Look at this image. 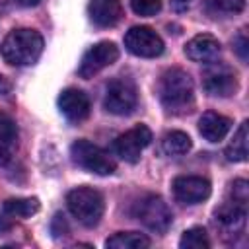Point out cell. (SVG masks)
Listing matches in <instances>:
<instances>
[{"label":"cell","mask_w":249,"mask_h":249,"mask_svg":"<svg viewBox=\"0 0 249 249\" xmlns=\"http://www.w3.org/2000/svg\"><path fill=\"white\" fill-rule=\"evenodd\" d=\"M88 14L97 27H113L123 18V4L121 0H89Z\"/></svg>","instance_id":"2e32d148"},{"label":"cell","mask_w":249,"mask_h":249,"mask_svg":"<svg viewBox=\"0 0 249 249\" xmlns=\"http://www.w3.org/2000/svg\"><path fill=\"white\" fill-rule=\"evenodd\" d=\"M12 2L18 6H23V8H31V6H37L41 0H12Z\"/></svg>","instance_id":"f546056e"},{"label":"cell","mask_w":249,"mask_h":249,"mask_svg":"<svg viewBox=\"0 0 249 249\" xmlns=\"http://www.w3.org/2000/svg\"><path fill=\"white\" fill-rule=\"evenodd\" d=\"M204 89L214 97H230L237 91V76L230 66L210 62L204 72Z\"/></svg>","instance_id":"7c38bea8"},{"label":"cell","mask_w":249,"mask_h":249,"mask_svg":"<svg viewBox=\"0 0 249 249\" xmlns=\"http://www.w3.org/2000/svg\"><path fill=\"white\" fill-rule=\"evenodd\" d=\"M150 142H152V130L146 124H136L130 130H126L124 134L117 136L113 148L121 160L128 161V163H136L140 160L142 150L146 146H150Z\"/></svg>","instance_id":"30bf717a"},{"label":"cell","mask_w":249,"mask_h":249,"mask_svg":"<svg viewBox=\"0 0 249 249\" xmlns=\"http://www.w3.org/2000/svg\"><path fill=\"white\" fill-rule=\"evenodd\" d=\"M10 91H12V82H10L6 76H2V74H0V97L8 95Z\"/></svg>","instance_id":"f1b7e54d"},{"label":"cell","mask_w":249,"mask_h":249,"mask_svg":"<svg viewBox=\"0 0 249 249\" xmlns=\"http://www.w3.org/2000/svg\"><path fill=\"white\" fill-rule=\"evenodd\" d=\"M124 47L130 54L142 58H156L163 53V39L148 25H134L124 33Z\"/></svg>","instance_id":"52a82bcc"},{"label":"cell","mask_w":249,"mask_h":249,"mask_svg":"<svg viewBox=\"0 0 249 249\" xmlns=\"http://www.w3.org/2000/svg\"><path fill=\"white\" fill-rule=\"evenodd\" d=\"M220 41L214 35L208 33H200L195 35L187 45H185V54L187 58H191L193 62H200V64H210L214 60H218L220 56Z\"/></svg>","instance_id":"9a60e30c"},{"label":"cell","mask_w":249,"mask_h":249,"mask_svg":"<svg viewBox=\"0 0 249 249\" xmlns=\"http://www.w3.org/2000/svg\"><path fill=\"white\" fill-rule=\"evenodd\" d=\"M202 2H204L206 12L216 18L237 16L245 10V0H202Z\"/></svg>","instance_id":"7402d4cb"},{"label":"cell","mask_w":249,"mask_h":249,"mask_svg":"<svg viewBox=\"0 0 249 249\" xmlns=\"http://www.w3.org/2000/svg\"><path fill=\"white\" fill-rule=\"evenodd\" d=\"M230 193H231V200L245 204L247 202V196H249V185H247V181L245 179H235L231 183Z\"/></svg>","instance_id":"d4e9b609"},{"label":"cell","mask_w":249,"mask_h":249,"mask_svg":"<svg viewBox=\"0 0 249 249\" xmlns=\"http://www.w3.org/2000/svg\"><path fill=\"white\" fill-rule=\"evenodd\" d=\"M132 214H134V218L144 228H148L154 233H165L169 230L171 222H173L171 208L158 195H146V196H142L134 204Z\"/></svg>","instance_id":"277c9868"},{"label":"cell","mask_w":249,"mask_h":249,"mask_svg":"<svg viewBox=\"0 0 249 249\" xmlns=\"http://www.w3.org/2000/svg\"><path fill=\"white\" fill-rule=\"evenodd\" d=\"M245 222H247L245 204L235 200L224 202L214 212V226L224 239H237L245 230Z\"/></svg>","instance_id":"9c48e42d"},{"label":"cell","mask_w":249,"mask_h":249,"mask_svg":"<svg viewBox=\"0 0 249 249\" xmlns=\"http://www.w3.org/2000/svg\"><path fill=\"white\" fill-rule=\"evenodd\" d=\"M41 208L39 198L31 196V198H8L2 204L0 210V230L6 231L14 226L16 220H25L31 218L33 214H37Z\"/></svg>","instance_id":"4fadbf2b"},{"label":"cell","mask_w":249,"mask_h":249,"mask_svg":"<svg viewBox=\"0 0 249 249\" xmlns=\"http://www.w3.org/2000/svg\"><path fill=\"white\" fill-rule=\"evenodd\" d=\"M51 233H53V237H56V239L70 233V226H68L64 214H60V212L54 214V218H53V222H51Z\"/></svg>","instance_id":"484cf974"},{"label":"cell","mask_w":249,"mask_h":249,"mask_svg":"<svg viewBox=\"0 0 249 249\" xmlns=\"http://www.w3.org/2000/svg\"><path fill=\"white\" fill-rule=\"evenodd\" d=\"M66 206L70 214L86 228H95L105 212L103 195L91 187H76L66 195Z\"/></svg>","instance_id":"3957f363"},{"label":"cell","mask_w":249,"mask_h":249,"mask_svg":"<svg viewBox=\"0 0 249 249\" xmlns=\"http://www.w3.org/2000/svg\"><path fill=\"white\" fill-rule=\"evenodd\" d=\"M41 53H43V37L35 29H27V27L12 29L0 45L2 58L12 66L35 64Z\"/></svg>","instance_id":"7a4b0ae2"},{"label":"cell","mask_w":249,"mask_h":249,"mask_svg":"<svg viewBox=\"0 0 249 249\" xmlns=\"http://www.w3.org/2000/svg\"><path fill=\"white\" fill-rule=\"evenodd\" d=\"M191 146H193V140L183 130L165 132L163 138H161V150L167 156H183V154H187L191 150Z\"/></svg>","instance_id":"44dd1931"},{"label":"cell","mask_w":249,"mask_h":249,"mask_svg":"<svg viewBox=\"0 0 249 249\" xmlns=\"http://www.w3.org/2000/svg\"><path fill=\"white\" fill-rule=\"evenodd\" d=\"M70 156L76 165L95 175H111L117 169V163L109 158V154L89 140H76L70 146Z\"/></svg>","instance_id":"5b68a950"},{"label":"cell","mask_w":249,"mask_h":249,"mask_svg":"<svg viewBox=\"0 0 249 249\" xmlns=\"http://www.w3.org/2000/svg\"><path fill=\"white\" fill-rule=\"evenodd\" d=\"M161 105L169 113H185L195 101V84L183 68H167L158 84Z\"/></svg>","instance_id":"6da1fadb"},{"label":"cell","mask_w":249,"mask_h":249,"mask_svg":"<svg viewBox=\"0 0 249 249\" xmlns=\"http://www.w3.org/2000/svg\"><path fill=\"white\" fill-rule=\"evenodd\" d=\"M247 45H249V41H247V37H245V31H241V33L233 39V47H235L237 54H239L243 60L247 58Z\"/></svg>","instance_id":"4316f807"},{"label":"cell","mask_w":249,"mask_h":249,"mask_svg":"<svg viewBox=\"0 0 249 249\" xmlns=\"http://www.w3.org/2000/svg\"><path fill=\"white\" fill-rule=\"evenodd\" d=\"M138 105V91L132 80L117 78L109 82L103 97V107L111 115H130Z\"/></svg>","instance_id":"8992f818"},{"label":"cell","mask_w":249,"mask_h":249,"mask_svg":"<svg viewBox=\"0 0 249 249\" xmlns=\"http://www.w3.org/2000/svg\"><path fill=\"white\" fill-rule=\"evenodd\" d=\"M117 58H119V47L113 41H99L84 53L80 66H78V76L86 80L93 78L103 68L111 66Z\"/></svg>","instance_id":"ba28073f"},{"label":"cell","mask_w":249,"mask_h":249,"mask_svg":"<svg viewBox=\"0 0 249 249\" xmlns=\"http://www.w3.org/2000/svg\"><path fill=\"white\" fill-rule=\"evenodd\" d=\"M150 237L140 231H117L107 241L105 247L109 249H146L150 247Z\"/></svg>","instance_id":"d6986e66"},{"label":"cell","mask_w":249,"mask_h":249,"mask_svg":"<svg viewBox=\"0 0 249 249\" xmlns=\"http://www.w3.org/2000/svg\"><path fill=\"white\" fill-rule=\"evenodd\" d=\"M191 2L193 0H171V8H173V12L183 14V12H187L191 8Z\"/></svg>","instance_id":"83f0119b"},{"label":"cell","mask_w":249,"mask_h":249,"mask_svg":"<svg viewBox=\"0 0 249 249\" xmlns=\"http://www.w3.org/2000/svg\"><path fill=\"white\" fill-rule=\"evenodd\" d=\"M247 121H243L239 124V128L235 130L231 142L226 146V160L228 161H245L249 156V148H247Z\"/></svg>","instance_id":"ffe728a7"},{"label":"cell","mask_w":249,"mask_h":249,"mask_svg":"<svg viewBox=\"0 0 249 249\" xmlns=\"http://www.w3.org/2000/svg\"><path fill=\"white\" fill-rule=\"evenodd\" d=\"M58 109L68 121H84L91 111V103L82 89L66 88L58 95Z\"/></svg>","instance_id":"5bb4252c"},{"label":"cell","mask_w":249,"mask_h":249,"mask_svg":"<svg viewBox=\"0 0 249 249\" xmlns=\"http://www.w3.org/2000/svg\"><path fill=\"white\" fill-rule=\"evenodd\" d=\"M171 189H173V196L183 204L204 202L212 193L210 181L200 175H179L173 179Z\"/></svg>","instance_id":"8fae6325"},{"label":"cell","mask_w":249,"mask_h":249,"mask_svg":"<svg viewBox=\"0 0 249 249\" xmlns=\"http://www.w3.org/2000/svg\"><path fill=\"white\" fill-rule=\"evenodd\" d=\"M231 128V119L214 113V111H206L202 113V117L198 119V132L208 140V142H220L226 138V134Z\"/></svg>","instance_id":"e0dca14e"},{"label":"cell","mask_w":249,"mask_h":249,"mask_svg":"<svg viewBox=\"0 0 249 249\" xmlns=\"http://www.w3.org/2000/svg\"><path fill=\"white\" fill-rule=\"evenodd\" d=\"M130 8L136 16H156L161 10V0H130Z\"/></svg>","instance_id":"cb8c5ba5"},{"label":"cell","mask_w":249,"mask_h":249,"mask_svg":"<svg viewBox=\"0 0 249 249\" xmlns=\"http://www.w3.org/2000/svg\"><path fill=\"white\" fill-rule=\"evenodd\" d=\"M18 144V126L16 121L0 111V167L8 165L14 158V148Z\"/></svg>","instance_id":"ac0fdd59"},{"label":"cell","mask_w":249,"mask_h":249,"mask_svg":"<svg viewBox=\"0 0 249 249\" xmlns=\"http://www.w3.org/2000/svg\"><path fill=\"white\" fill-rule=\"evenodd\" d=\"M179 247L181 249H208L210 247V239L204 231V228H189L183 231L181 239H179Z\"/></svg>","instance_id":"603a6c76"}]
</instances>
